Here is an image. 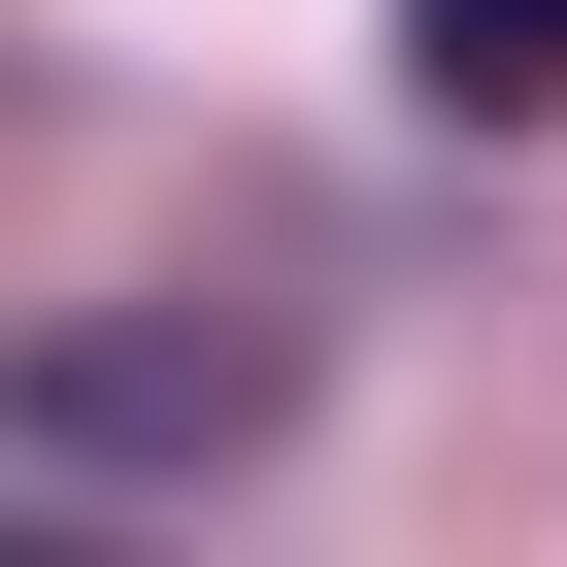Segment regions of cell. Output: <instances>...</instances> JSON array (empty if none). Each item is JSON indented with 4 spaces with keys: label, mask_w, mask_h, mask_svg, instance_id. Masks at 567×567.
Here are the masks:
<instances>
[{
    "label": "cell",
    "mask_w": 567,
    "mask_h": 567,
    "mask_svg": "<svg viewBox=\"0 0 567 567\" xmlns=\"http://www.w3.org/2000/svg\"><path fill=\"white\" fill-rule=\"evenodd\" d=\"M401 101L434 134H567V0H401Z\"/></svg>",
    "instance_id": "2"
},
{
    "label": "cell",
    "mask_w": 567,
    "mask_h": 567,
    "mask_svg": "<svg viewBox=\"0 0 567 567\" xmlns=\"http://www.w3.org/2000/svg\"><path fill=\"white\" fill-rule=\"evenodd\" d=\"M0 434L34 467H267L301 434V301H34L0 334Z\"/></svg>",
    "instance_id": "1"
}]
</instances>
